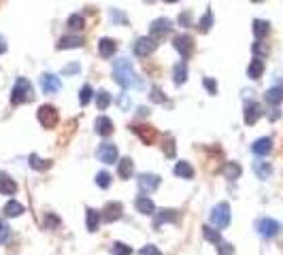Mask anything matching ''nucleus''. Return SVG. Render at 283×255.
I'll list each match as a JSON object with an SVG mask.
<instances>
[{"mask_svg": "<svg viewBox=\"0 0 283 255\" xmlns=\"http://www.w3.org/2000/svg\"><path fill=\"white\" fill-rule=\"evenodd\" d=\"M204 88L209 90V94H217V85L213 79H204Z\"/></svg>", "mask_w": 283, "mask_h": 255, "instance_id": "nucleus-49", "label": "nucleus"}, {"mask_svg": "<svg viewBox=\"0 0 283 255\" xmlns=\"http://www.w3.org/2000/svg\"><path fill=\"white\" fill-rule=\"evenodd\" d=\"M96 153H98V160L104 162V164H115L117 162V147L113 143H102Z\"/></svg>", "mask_w": 283, "mask_h": 255, "instance_id": "nucleus-9", "label": "nucleus"}, {"mask_svg": "<svg viewBox=\"0 0 283 255\" xmlns=\"http://www.w3.org/2000/svg\"><path fill=\"white\" fill-rule=\"evenodd\" d=\"M173 81H175L177 85H181V83H185V81H187V64L185 62L175 64V68H173Z\"/></svg>", "mask_w": 283, "mask_h": 255, "instance_id": "nucleus-22", "label": "nucleus"}, {"mask_svg": "<svg viewBox=\"0 0 283 255\" xmlns=\"http://www.w3.org/2000/svg\"><path fill=\"white\" fill-rule=\"evenodd\" d=\"M173 45L175 49L179 51V55L183 57V60H190V55L194 54V38L190 36V34H177V36L173 38Z\"/></svg>", "mask_w": 283, "mask_h": 255, "instance_id": "nucleus-5", "label": "nucleus"}, {"mask_svg": "<svg viewBox=\"0 0 283 255\" xmlns=\"http://www.w3.org/2000/svg\"><path fill=\"white\" fill-rule=\"evenodd\" d=\"M132 249L128 245H123V242H115L113 245V255H130Z\"/></svg>", "mask_w": 283, "mask_h": 255, "instance_id": "nucleus-42", "label": "nucleus"}, {"mask_svg": "<svg viewBox=\"0 0 283 255\" xmlns=\"http://www.w3.org/2000/svg\"><path fill=\"white\" fill-rule=\"evenodd\" d=\"M9 234H11V228L4 221H0V245L9 240Z\"/></svg>", "mask_w": 283, "mask_h": 255, "instance_id": "nucleus-45", "label": "nucleus"}, {"mask_svg": "<svg viewBox=\"0 0 283 255\" xmlns=\"http://www.w3.org/2000/svg\"><path fill=\"white\" fill-rule=\"evenodd\" d=\"M141 255H162V253H160V249H158V247L147 245V247L141 249Z\"/></svg>", "mask_w": 283, "mask_h": 255, "instance_id": "nucleus-47", "label": "nucleus"}, {"mask_svg": "<svg viewBox=\"0 0 283 255\" xmlns=\"http://www.w3.org/2000/svg\"><path fill=\"white\" fill-rule=\"evenodd\" d=\"M92 100V88L90 85H83V88H81V91H79V104H85Z\"/></svg>", "mask_w": 283, "mask_h": 255, "instance_id": "nucleus-40", "label": "nucleus"}, {"mask_svg": "<svg viewBox=\"0 0 283 255\" xmlns=\"http://www.w3.org/2000/svg\"><path fill=\"white\" fill-rule=\"evenodd\" d=\"M149 96H151V100H153V102H160V104L166 102V96L162 94V90H160V88H153Z\"/></svg>", "mask_w": 283, "mask_h": 255, "instance_id": "nucleus-43", "label": "nucleus"}, {"mask_svg": "<svg viewBox=\"0 0 283 255\" xmlns=\"http://www.w3.org/2000/svg\"><path fill=\"white\" fill-rule=\"evenodd\" d=\"M260 117H262V107H260V104H258V102H247V107H245V124L253 126Z\"/></svg>", "mask_w": 283, "mask_h": 255, "instance_id": "nucleus-14", "label": "nucleus"}, {"mask_svg": "<svg viewBox=\"0 0 283 255\" xmlns=\"http://www.w3.org/2000/svg\"><path fill=\"white\" fill-rule=\"evenodd\" d=\"M268 32H270V24H268V21H264V19H256V21H253V34L258 36V40H262Z\"/></svg>", "mask_w": 283, "mask_h": 255, "instance_id": "nucleus-28", "label": "nucleus"}, {"mask_svg": "<svg viewBox=\"0 0 283 255\" xmlns=\"http://www.w3.org/2000/svg\"><path fill=\"white\" fill-rule=\"evenodd\" d=\"M111 19L113 24H121V26H128V17L121 9H111Z\"/></svg>", "mask_w": 283, "mask_h": 255, "instance_id": "nucleus-37", "label": "nucleus"}, {"mask_svg": "<svg viewBox=\"0 0 283 255\" xmlns=\"http://www.w3.org/2000/svg\"><path fill=\"white\" fill-rule=\"evenodd\" d=\"M96 185H98V187H102V189H107L111 185V175H109V172H98V175H96Z\"/></svg>", "mask_w": 283, "mask_h": 255, "instance_id": "nucleus-39", "label": "nucleus"}, {"mask_svg": "<svg viewBox=\"0 0 283 255\" xmlns=\"http://www.w3.org/2000/svg\"><path fill=\"white\" fill-rule=\"evenodd\" d=\"M34 98V90L32 83L26 77H20L13 85V91H11V104H23V102H30Z\"/></svg>", "mask_w": 283, "mask_h": 255, "instance_id": "nucleus-2", "label": "nucleus"}, {"mask_svg": "<svg viewBox=\"0 0 283 255\" xmlns=\"http://www.w3.org/2000/svg\"><path fill=\"white\" fill-rule=\"evenodd\" d=\"M132 170H134V162L130 158L120 160V164H117V175H120L121 179H130L132 177Z\"/></svg>", "mask_w": 283, "mask_h": 255, "instance_id": "nucleus-21", "label": "nucleus"}, {"mask_svg": "<svg viewBox=\"0 0 283 255\" xmlns=\"http://www.w3.org/2000/svg\"><path fill=\"white\" fill-rule=\"evenodd\" d=\"M60 225V219H58L54 213H49V215L45 217V228H49V230H54V228H58Z\"/></svg>", "mask_w": 283, "mask_h": 255, "instance_id": "nucleus-44", "label": "nucleus"}, {"mask_svg": "<svg viewBox=\"0 0 283 255\" xmlns=\"http://www.w3.org/2000/svg\"><path fill=\"white\" fill-rule=\"evenodd\" d=\"M66 26L70 28V30H83V28H85V17L81 13H73L68 17Z\"/></svg>", "mask_w": 283, "mask_h": 255, "instance_id": "nucleus-30", "label": "nucleus"}, {"mask_svg": "<svg viewBox=\"0 0 283 255\" xmlns=\"http://www.w3.org/2000/svg\"><path fill=\"white\" fill-rule=\"evenodd\" d=\"M37 117L40 121L43 128H56L58 126V111L49 104H43V107L37 111Z\"/></svg>", "mask_w": 283, "mask_h": 255, "instance_id": "nucleus-7", "label": "nucleus"}, {"mask_svg": "<svg viewBox=\"0 0 283 255\" xmlns=\"http://www.w3.org/2000/svg\"><path fill=\"white\" fill-rule=\"evenodd\" d=\"M217 249H220V253H222V255H232V251H234V249L230 247L228 242H222V245L217 247Z\"/></svg>", "mask_w": 283, "mask_h": 255, "instance_id": "nucleus-50", "label": "nucleus"}, {"mask_svg": "<svg viewBox=\"0 0 283 255\" xmlns=\"http://www.w3.org/2000/svg\"><path fill=\"white\" fill-rule=\"evenodd\" d=\"M109 104H111V94H109L107 90H100L98 94H96V107L100 109V111H104Z\"/></svg>", "mask_w": 283, "mask_h": 255, "instance_id": "nucleus-36", "label": "nucleus"}, {"mask_svg": "<svg viewBox=\"0 0 283 255\" xmlns=\"http://www.w3.org/2000/svg\"><path fill=\"white\" fill-rule=\"evenodd\" d=\"M153 49H156V40H151L149 36H141V38L134 40V45H132V51H134V55H137V57L151 55Z\"/></svg>", "mask_w": 283, "mask_h": 255, "instance_id": "nucleus-8", "label": "nucleus"}, {"mask_svg": "<svg viewBox=\"0 0 283 255\" xmlns=\"http://www.w3.org/2000/svg\"><path fill=\"white\" fill-rule=\"evenodd\" d=\"M113 79L117 85H121L123 90L132 88V85H137V74H134V68L130 60H126V57H120L115 64H113Z\"/></svg>", "mask_w": 283, "mask_h": 255, "instance_id": "nucleus-1", "label": "nucleus"}, {"mask_svg": "<svg viewBox=\"0 0 283 255\" xmlns=\"http://www.w3.org/2000/svg\"><path fill=\"white\" fill-rule=\"evenodd\" d=\"M132 132H137V134L141 136V141H143L145 145H153L158 138V132L156 128L147 126V124H141V126H132Z\"/></svg>", "mask_w": 283, "mask_h": 255, "instance_id": "nucleus-12", "label": "nucleus"}, {"mask_svg": "<svg viewBox=\"0 0 283 255\" xmlns=\"http://www.w3.org/2000/svg\"><path fill=\"white\" fill-rule=\"evenodd\" d=\"M96 132L100 136L113 134V121H111L109 117H104V115H100V117L96 119Z\"/></svg>", "mask_w": 283, "mask_h": 255, "instance_id": "nucleus-20", "label": "nucleus"}, {"mask_svg": "<svg viewBox=\"0 0 283 255\" xmlns=\"http://www.w3.org/2000/svg\"><path fill=\"white\" fill-rule=\"evenodd\" d=\"M40 85H43L45 94H56V91L62 90L60 77H56V74H51V73H45L43 77H40Z\"/></svg>", "mask_w": 283, "mask_h": 255, "instance_id": "nucleus-11", "label": "nucleus"}, {"mask_svg": "<svg viewBox=\"0 0 283 255\" xmlns=\"http://www.w3.org/2000/svg\"><path fill=\"white\" fill-rule=\"evenodd\" d=\"M253 172H256L260 179H268L273 175V166H270V162H256V164H253Z\"/></svg>", "mask_w": 283, "mask_h": 255, "instance_id": "nucleus-25", "label": "nucleus"}, {"mask_svg": "<svg viewBox=\"0 0 283 255\" xmlns=\"http://www.w3.org/2000/svg\"><path fill=\"white\" fill-rule=\"evenodd\" d=\"M175 175L177 177H183V179H192L194 177V168H192L190 162H177Z\"/></svg>", "mask_w": 283, "mask_h": 255, "instance_id": "nucleus-26", "label": "nucleus"}, {"mask_svg": "<svg viewBox=\"0 0 283 255\" xmlns=\"http://www.w3.org/2000/svg\"><path fill=\"white\" fill-rule=\"evenodd\" d=\"M223 177L230 179V181H234V179L241 177V166L237 164V162H226V166H223Z\"/></svg>", "mask_w": 283, "mask_h": 255, "instance_id": "nucleus-27", "label": "nucleus"}, {"mask_svg": "<svg viewBox=\"0 0 283 255\" xmlns=\"http://www.w3.org/2000/svg\"><path fill=\"white\" fill-rule=\"evenodd\" d=\"M211 223L220 230L230 225V206L226 204V202H220V204L213 206V211H211Z\"/></svg>", "mask_w": 283, "mask_h": 255, "instance_id": "nucleus-3", "label": "nucleus"}, {"mask_svg": "<svg viewBox=\"0 0 283 255\" xmlns=\"http://www.w3.org/2000/svg\"><path fill=\"white\" fill-rule=\"evenodd\" d=\"M21 213H23V206L20 204V202H15V200L7 202V206H4V215H7V217H20Z\"/></svg>", "mask_w": 283, "mask_h": 255, "instance_id": "nucleus-32", "label": "nucleus"}, {"mask_svg": "<svg viewBox=\"0 0 283 255\" xmlns=\"http://www.w3.org/2000/svg\"><path fill=\"white\" fill-rule=\"evenodd\" d=\"M256 228H258V234L262 236V238H273V236L279 234V230H281V225L275 221V219H270V217H264L260 219V221L256 223Z\"/></svg>", "mask_w": 283, "mask_h": 255, "instance_id": "nucleus-6", "label": "nucleus"}, {"mask_svg": "<svg viewBox=\"0 0 283 255\" xmlns=\"http://www.w3.org/2000/svg\"><path fill=\"white\" fill-rule=\"evenodd\" d=\"M7 51V43H4V36H0V54Z\"/></svg>", "mask_w": 283, "mask_h": 255, "instance_id": "nucleus-52", "label": "nucleus"}, {"mask_svg": "<svg viewBox=\"0 0 283 255\" xmlns=\"http://www.w3.org/2000/svg\"><path fill=\"white\" fill-rule=\"evenodd\" d=\"M164 221L177 223V221H179V213H177V211H168V208H164V211L156 213V228H160Z\"/></svg>", "mask_w": 283, "mask_h": 255, "instance_id": "nucleus-19", "label": "nucleus"}, {"mask_svg": "<svg viewBox=\"0 0 283 255\" xmlns=\"http://www.w3.org/2000/svg\"><path fill=\"white\" fill-rule=\"evenodd\" d=\"M202 234H204V238H207L209 242H215V245L217 247H220L222 245V236H220V232H217V230H213V228H209V225H204V228H202Z\"/></svg>", "mask_w": 283, "mask_h": 255, "instance_id": "nucleus-34", "label": "nucleus"}, {"mask_svg": "<svg viewBox=\"0 0 283 255\" xmlns=\"http://www.w3.org/2000/svg\"><path fill=\"white\" fill-rule=\"evenodd\" d=\"M211 26H213V11L207 9V13H204V17L198 21V30L200 32H209Z\"/></svg>", "mask_w": 283, "mask_h": 255, "instance_id": "nucleus-35", "label": "nucleus"}, {"mask_svg": "<svg viewBox=\"0 0 283 255\" xmlns=\"http://www.w3.org/2000/svg\"><path fill=\"white\" fill-rule=\"evenodd\" d=\"M28 164H30V168H34V170L45 172V170H49V168H51V160H43V158H39L37 153H32L30 160H28Z\"/></svg>", "mask_w": 283, "mask_h": 255, "instance_id": "nucleus-23", "label": "nucleus"}, {"mask_svg": "<svg viewBox=\"0 0 283 255\" xmlns=\"http://www.w3.org/2000/svg\"><path fill=\"white\" fill-rule=\"evenodd\" d=\"M262 73H264V62L256 57V60L249 64V68H247V74H249V79H260Z\"/></svg>", "mask_w": 283, "mask_h": 255, "instance_id": "nucleus-29", "label": "nucleus"}, {"mask_svg": "<svg viewBox=\"0 0 283 255\" xmlns=\"http://www.w3.org/2000/svg\"><path fill=\"white\" fill-rule=\"evenodd\" d=\"M283 100V88L281 85H275V88H270L266 91V102L268 104H279Z\"/></svg>", "mask_w": 283, "mask_h": 255, "instance_id": "nucleus-31", "label": "nucleus"}, {"mask_svg": "<svg viewBox=\"0 0 283 255\" xmlns=\"http://www.w3.org/2000/svg\"><path fill=\"white\" fill-rule=\"evenodd\" d=\"M190 24H192V13H190V11L179 13V26H190Z\"/></svg>", "mask_w": 283, "mask_h": 255, "instance_id": "nucleus-46", "label": "nucleus"}, {"mask_svg": "<svg viewBox=\"0 0 283 255\" xmlns=\"http://www.w3.org/2000/svg\"><path fill=\"white\" fill-rule=\"evenodd\" d=\"M62 73L66 74V77H68V74H77V73H79V64H77V62L68 64V66H64V71H62Z\"/></svg>", "mask_w": 283, "mask_h": 255, "instance_id": "nucleus-48", "label": "nucleus"}, {"mask_svg": "<svg viewBox=\"0 0 283 255\" xmlns=\"http://www.w3.org/2000/svg\"><path fill=\"white\" fill-rule=\"evenodd\" d=\"M100 219H102V217H100L98 211H94V208H87V230H90V232H96Z\"/></svg>", "mask_w": 283, "mask_h": 255, "instance_id": "nucleus-33", "label": "nucleus"}, {"mask_svg": "<svg viewBox=\"0 0 283 255\" xmlns=\"http://www.w3.org/2000/svg\"><path fill=\"white\" fill-rule=\"evenodd\" d=\"M137 185H139V189L143 191V194H151V191H156L158 189V185H160V177L158 175H141L137 179Z\"/></svg>", "mask_w": 283, "mask_h": 255, "instance_id": "nucleus-10", "label": "nucleus"}, {"mask_svg": "<svg viewBox=\"0 0 283 255\" xmlns=\"http://www.w3.org/2000/svg\"><path fill=\"white\" fill-rule=\"evenodd\" d=\"M58 49H73V47H83V38L77 36V34H70V36H62L56 45Z\"/></svg>", "mask_w": 283, "mask_h": 255, "instance_id": "nucleus-18", "label": "nucleus"}, {"mask_svg": "<svg viewBox=\"0 0 283 255\" xmlns=\"http://www.w3.org/2000/svg\"><path fill=\"white\" fill-rule=\"evenodd\" d=\"M121 211H123V206L120 204V202H109L107 206L102 208V221H107V223H113L117 221V219L121 217Z\"/></svg>", "mask_w": 283, "mask_h": 255, "instance_id": "nucleus-13", "label": "nucleus"}, {"mask_svg": "<svg viewBox=\"0 0 283 255\" xmlns=\"http://www.w3.org/2000/svg\"><path fill=\"white\" fill-rule=\"evenodd\" d=\"M134 206H137V211L143 213V215H156V204H153L151 198H147V196H139V198L134 200Z\"/></svg>", "mask_w": 283, "mask_h": 255, "instance_id": "nucleus-16", "label": "nucleus"}, {"mask_svg": "<svg viewBox=\"0 0 283 255\" xmlns=\"http://www.w3.org/2000/svg\"><path fill=\"white\" fill-rule=\"evenodd\" d=\"M279 115H281V113H279V109H275L273 113H268V119H273V121H275V119H279Z\"/></svg>", "mask_w": 283, "mask_h": 255, "instance_id": "nucleus-51", "label": "nucleus"}, {"mask_svg": "<svg viewBox=\"0 0 283 255\" xmlns=\"http://www.w3.org/2000/svg\"><path fill=\"white\" fill-rule=\"evenodd\" d=\"M15 189H17V185H15L13 179L9 175H0V194L11 196V194H15Z\"/></svg>", "mask_w": 283, "mask_h": 255, "instance_id": "nucleus-24", "label": "nucleus"}, {"mask_svg": "<svg viewBox=\"0 0 283 255\" xmlns=\"http://www.w3.org/2000/svg\"><path fill=\"white\" fill-rule=\"evenodd\" d=\"M251 151L256 153V155H268L270 151H273V141H270L268 136L258 138V141L251 145Z\"/></svg>", "mask_w": 283, "mask_h": 255, "instance_id": "nucleus-17", "label": "nucleus"}, {"mask_svg": "<svg viewBox=\"0 0 283 255\" xmlns=\"http://www.w3.org/2000/svg\"><path fill=\"white\" fill-rule=\"evenodd\" d=\"M170 30H173V21H170L168 17H158V19H153L151 26H149V38L151 40L164 38Z\"/></svg>", "mask_w": 283, "mask_h": 255, "instance_id": "nucleus-4", "label": "nucleus"}, {"mask_svg": "<svg viewBox=\"0 0 283 255\" xmlns=\"http://www.w3.org/2000/svg\"><path fill=\"white\" fill-rule=\"evenodd\" d=\"M164 153L168 155V158H175V138L173 136H166L164 138Z\"/></svg>", "mask_w": 283, "mask_h": 255, "instance_id": "nucleus-41", "label": "nucleus"}, {"mask_svg": "<svg viewBox=\"0 0 283 255\" xmlns=\"http://www.w3.org/2000/svg\"><path fill=\"white\" fill-rule=\"evenodd\" d=\"M253 54L258 55V60L266 57V55H268V45H266V43H262V40H258V43L253 45Z\"/></svg>", "mask_w": 283, "mask_h": 255, "instance_id": "nucleus-38", "label": "nucleus"}, {"mask_svg": "<svg viewBox=\"0 0 283 255\" xmlns=\"http://www.w3.org/2000/svg\"><path fill=\"white\" fill-rule=\"evenodd\" d=\"M115 51H117V43H115L113 38H100L98 40V54H100V57L109 60V57H113Z\"/></svg>", "mask_w": 283, "mask_h": 255, "instance_id": "nucleus-15", "label": "nucleus"}]
</instances>
